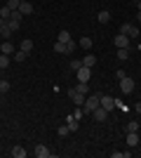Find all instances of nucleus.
Listing matches in <instances>:
<instances>
[{
	"label": "nucleus",
	"mask_w": 141,
	"mask_h": 158,
	"mask_svg": "<svg viewBox=\"0 0 141 158\" xmlns=\"http://www.w3.org/2000/svg\"><path fill=\"white\" fill-rule=\"evenodd\" d=\"M99 97H101V94H87V97H85V104H82V111L92 113L94 109L99 106Z\"/></svg>",
	"instance_id": "obj_1"
},
{
	"label": "nucleus",
	"mask_w": 141,
	"mask_h": 158,
	"mask_svg": "<svg viewBox=\"0 0 141 158\" xmlns=\"http://www.w3.org/2000/svg\"><path fill=\"white\" fill-rule=\"evenodd\" d=\"M120 90H122V94H132L134 92V80L129 78V76L120 78Z\"/></svg>",
	"instance_id": "obj_2"
},
{
	"label": "nucleus",
	"mask_w": 141,
	"mask_h": 158,
	"mask_svg": "<svg viewBox=\"0 0 141 158\" xmlns=\"http://www.w3.org/2000/svg\"><path fill=\"white\" fill-rule=\"evenodd\" d=\"M120 33H125L127 38H136V35H139V28H136L134 24H129V21H125V24L120 26Z\"/></svg>",
	"instance_id": "obj_3"
},
{
	"label": "nucleus",
	"mask_w": 141,
	"mask_h": 158,
	"mask_svg": "<svg viewBox=\"0 0 141 158\" xmlns=\"http://www.w3.org/2000/svg\"><path fill=\"white\" fill-rule=\"evenodd\" d=\"M75 76H78V83H89V76H92V69H89V66H80V69L75 71Z\"/></svg>",
	"instance_id": "obj_4"
},
{
	"label": "nucleus",
	"mask_w": 141,
	"mask_h": 158,
	"mask_svg": "<svg viewBox=\"0 0 141 158\" xmlns=\"http://www.w3.org/2000/svg\"><path fill=\"white\" fill-rule=\"evenodd\" d=\"M99 104L104 106L108 113H111V111L115 109V99H113V97H108V94H101V97H99Z\"/></svg>",
	"instance_id": "obj_5"
},
{
	"label": "nucleus",
	"mask_w": 141,
	"mask_h": 158,
	"mask_svg": "<svg viewBox=\"0 0 141 158\" xmlns=\"http://www.w3.org/2000/svg\"><path fill=\"white\" fill-rule=\"evenodd\" d=\"M92 116H94V120H99V123H104V120H106L108 118V111H106V109H104V106H96V109H94V111H92Z\"/></svg>",
	"instance_id": "obj_6"
},
{
	"label": "nucleus",
	"mask_w": 141,
	"mask_h": 158,
	"mask_svg": "<svg viewBox=\"0 0 141 158\" xmlns=\"http://www.w3.org/2000/svg\"><path fill=\"white\" fill-rule=\"evenodd\" d=\"M33 156H38V158H49V156H52V151H49L45 144H38V146L33 149Z\"/></svg>",
	"instance_id": "obj_7"
},
{
	"label": "nucleus",
	"mask_w": 141,
	"mask_h": 158,
	"mask_svg": "<svg viewBox=\"0 0 141 158\" xmlns=\"http://www.w3.org/2000/svg\"><path fill=\"white\" fill-rule=\"evenodd\" d=\"M113 43H115V47H127L129 50V38L125 35V33H118V35L113 38Z\"/></svg>",
	"instance_id": "obj_8"
},
{
	"label": "nucleus",
	"mask_w": 141,
	"mask_h": 158,
	"mask_svg": "<svg viewBox=\"0 0 141 158\" xmlns=\"http://www.w3.org/2000/svg\"><path fill=\"white\" fill-rule=\"evenodd\" d=\"M68 94H71V102H73L75 106H82V104H85V94H80L78 90H75V87H73V90H71Z\"/></svg>",
	"instance_id": "obj_9"
},
{
	"label": "nucleus",
	"mask_w": 141,
	"mask_h": 158,
	"mask_svg": "<svg viewBox=\"0 0 141 158\" xmlns=\"http://www.w3.org/2000/svg\"><path fill=\"white\" fill-rule=\"evenodd\" d=\"M19 12L24 14V17H28V14H33V2H28V0H24L19 5Z\"/></svg>",
	"instance_id": "obj_10"
},
{
	"label": "nucleus",
	"mask_w": 141,
	"mask_h": 158,
	"mask_svg": "<svg viewBox=\"0 0 141 158\" xmlns=\"http://www.w3.org/2000/svg\"><path fill=\"white\" fill-rule=\"evenodd\" d=\"M66 125L71 127V132H75V130H78V127H80V120H78V118H75V116H73V113H71V116H68V118H66Z\"/></svg>",
	"instance_id": "obj_11"
},
{
	"label": "nucleus",
	"mask_w": 141,
	"mask_h": 158,
	"mask_svg": "<svg viewBox=\"0 0 141 158\" xmlns=\"http://www.w3.org/2000/svg\"><path fill=\"white\" fill-rule=\"evenodd\" d=\"M26 149H24V146H14V149H12V151H10V156H12V158H26Z\"/></svg>",
	"instance_id": "obj_12"
},
{
	"label": "nucleus",
	"mask_w": 141,
	"mask_h": 158,
	"mask_svg": "<svg viewBox=\"0 0 141 158\" xmlns=\"http://www.w3.org/2000/svg\"><path fill=\"white\" fill-rule=\"evenodd\" d=\"M0 52H2V54H14V45L10 43V40H5V43L0 45Z\"/></svg>",
	"instance_id": "obj_13"
},
{
	"label": "nucleus",
	"mask_w": 141,
	"mask_h": 158,
	"mask_svg": "<svg viewBox=\"0 0 141 158\" xmlns=\"http://www.w3.org/2000/svg\"><path fill=\"white\" fill-rule=\"evenodd\" d=\"M139 144V135L136 132H127V146H136Z\"/></svg>",
	"instance_id": "obj_14"
},
{
	"label": "nucleus",
	"mask_w": 141,
	"mask_h": 158,
	"mask_svg": "<svg viewBox=\"0 0 141 158\" xmlns=\"http://www.w3.org/2000/svg\"><path fill=\"white\" fill-rule=\"evenodd\" d=\"M21 50H24V52H28V54H31V52H33V40H31V38L21 40Z\"/></svg>",
	"instance_id": "obj_15"
},
{
	"label": "nucleus",
	"mask_w": 141,
	"mask_h": 158,
	"mask_svg": "<svg viewBox=\"0 0 141 158\" xmlns=\"http://www.w3.org/2000/svg\"><path fill=\"white\" fill-rule=\"evenodd\" d=\"M75 90H78L80 94H85V97H87V94H89V83H78V85H75Z\"/></svg>",
	"instance_id": "obj_16"
},
{
	"label": "nucleus",
	"mask_w": 141,
	"mask_h": 158,
	"mask_svg": "<svg viewBox=\"0 0 141 158\" xmlns=\"http://www.w3.org/2000/svg\"><path fill=\"white\" fill-rule=\"evenodd\" d=\"M127 57H129V50H127V47H118V59H120V61H127Z\"/></svg>",
	"instance_id": "obj_17"
},
{
	"label": "nucleus",
	"mask_w": 141,
	"mask_h": 158,
	"mask_svg": "<svg viewBox=\"0 0 141 158\" xmlns=\"http://www.w3.org/2000/svg\"><path fill=\"white\" fill-rule=\"evenodd\" d=\"M96 19H99L101 24H108V21H111V12H106V10H101V12H99V17H96Z\"/></svg>",
	"instance_id": "obj_18"
},
{
	"label": "nucleus",
	"mask_w": 141,
	"mask_h": 158,
	"mask_svg": "<svg viewBox=\"0 0 141 158\" xmlns=\"http://www.w3.org/2000/svg\"><path fill=\"white\" fill-rule=\"evenodd\" d=\"M26 59H28V52H24V50L14 52V61H26Z\"/></svg>",
	"instance_id": "obj_19"
},
{
	"label": "nucleus",
	"mask_w": 141,
	"mask_h": 158,
	"mask_svg": "<svg viewBox=\"0 0 141 158\" xmlns=\"http://www.w3.org/2000/svg\"><path fill=\"white\" fill-rule=\"evenodd\" d=\"M94 64H96V57H92V54H87V57H82V66H89V69H92Z\"/></svg>",
	"instance_id": "obj_20"
},
{
	"label": "nucleus",
	"mask_w": 141,
	"mask_h": 158,
	"mask_svg": "<svg viewBox=\"0 0 141 158\" xmlns=\"http://www.w3.org/2000/svg\"><path fill=\"white\" fill-rule=\"evenodd\" d=\"M78 45L82 47V50H92V38H80V43Z\"/></svg>",
	"instance_id": "obj_21"
},
{
	"label": "nucleus",
	"mask_w": 141,
	"mask_h": 158,
	"mask_svg": "<svg viewBox=\"0 0 141 158\" xmlns=\"http://www.w3.org/2000/svg\"><path fill=\"white\" fill-rule=\"evenodd\" d=\"M57 40H59V43H68V40H71V33H68V31H59Z\"/></svg>",
	"instance_id": "obj_22"
},
{
	"label": "nucleus",
	"mask_w": 141,
	"mask_h": 158,
	"mask_svg": "<svg viewBox=\"0 0 141 158\" xmlns=\"http://www.w3.org/2000/svg\"><path fill=\"white\" fill-rule=\"evenodd\" d=\"M54 52H59V54H66V43H54Z\"/></svg>",
	"instance_id": "obj_23"
},
{
	"label": "nucleus",
	"mask_w": 141,
	"mask_h": 158,
	"mask_svg": "<svg viewBox=\"0 0 141 158\" xmlns=\"http://www.w3.org/2000/svg\"><path fill=\"white\" fill-rule=\"evenodd\" d=\"M0 17H2V19H10V17H12V10H10L7 5H2L0 7Z\"/></svg>",
	"instance_id": "obj_24"
},
{
	"label": "nucleus",
	"mask_w": 141,
	"mask_h": 158,
	"mask_svg": "<svg viewBox=\"0 0 141 158\" xmlns=\"http://www.w3.org/2000/svg\"><path fill=\"white\" fill-rule=\"evenodd\" d=\"M7 66H10V54L0 52V69H7Z\"/></svg>",
	"instance_id": "obj_25"
},
{
	"label": "nucleus",
	"mask_w": 141,
	"mask_h": 158,
	"mask_svg": "<svg viewBox=\"0 0 141 158\" xmlns=\"http://www.w3.org/2000/svg\"><path fill=\"white\" fill-rule=\"evenodd\" d=\"M7 26L12 28V31H19V26H21V21H19V19H7Z\"/></svg>",
	"instance_id": "obj_26"
},
{
	"label": "nucleus",
	"mask_w": 141,
	"mask_h": 158,
	"mask_svg": "<svg viewBox=\"0 0 141 158\" xmlns=\"http://www.w3.org/2000/svg\"><path fill=\"white\" fill-rule=\"evenodd\" d=\"M132 156V151H113L111 153V158H129Z\"/></svg>",
	"instance_id": "obj_27"
},
{
	"label": "nucleus",
	"mask_w": 141,
	"mask_h": 158,
	"mask_svg": "<svg viewBox=\"0 0 141 158\" xmlns=\"http://www.w3.org/2000/svg\"><path fill=\"white\" fill-rule=\"evenodd\" d=\"M12 33H14V31H12V28H10V26H7V24H5V26H2V28H0V35H2V38H5V40L10 38Z\"/></svg>",
	"instance_id": "obj_28"
},
{
	"label": "nucleus",
	"mask_w": 141,
	"mask_h": 158,
	"mask_svg": "<svg viewBox=\"0 0 141 158\" xmlns=\"http://www.w3.org/2000/svg\"><path fill=\"white\" fill-rule=\"evenodd\" d=\"M68 132H71V127H68V125H66V123H64V125H61V127H59V130H57V135H59V137H66Z\"/></svg>",
	"instance_id": "obj_29"
},
{
	"label": "nucleus",
	"mask_w": 141,
	"mask_h": 158,
	"mask_svg": "<svg viewBox=\"0 0 141 158\" xmlns=\"http://www.w3.org/2000/svg\"><path fill=\"white\" fill-rule=\"evenodd\" d=\"M19 5H21V0H7V7H10V10H19Z\"/></svg>",
	"instance_id": "obj_30"
},
{
	"label": "nucleus",
	"mask_w": 141,
	"mask_h": 158,
	"mask_svg": "<svg viewBox=\"0 0 141 158\" xmlns=\"http://www.w3.org/2000/svg\"><path fill=\"white\" fill-rule=\"evenodd\" d=\"M78 47V43H73V40H68L66 43V54H73V50Z\"/></svg>",
	"instance_id": "obj_31"
},
{
	"label": "nucleus",
	"mask_w": 141,
	"mask_h": 158,
	"mask_svg": "<svg viewBox=\"0 0 141 158\" xmlns=\"http://www.w3.org/2000/svg\"><path fill=\"white\" fill-rule=\"evenodd\" d=\"M82 66V59H71V71H78Z\"/></svg>",
	"instance_id": "obj_32"
},
{
	"label": "nucleus",
	"mask_w": 141,
	"mask_h": 158,
	"mask_svg": "<svg viewBox=\"0 0 141 158\" xmlns=\"http://www.w3.org/2000/svg\"><path fill=\"white\" fill-rule=\"evenodd\" d=\"M139 130V123H136V120H129L127 123V132H136Z\"/></svg>",
	"instance_id": "obj_33"
},
{
	"label": "nucleus",
	"mask_w": 141,
	"mask_h": 158,
	"mask_svg": "<svg viewBox=\"0 0 141 158\" xmlns=\"http://www.w3.org/2000/svg\"><path fill=\"white\" fill-rule=\"evenodd\" d=\"M7 90H10V83H7V80H2V78H0V94H5Z\"/></svg>",
	"instance_id": "obj_34"
},
{
	"label": "nucleus",
	"mask_w": 141,
	"mask_h": 158,
	"mask_svg": "<svg viewBox=\"0 0 141 158\" xmlns=\"http://www.w3.org/2000/svg\"><path fill=\"white\" fill-rule=\"evenodd\" d=\"M73 116H75V118H78V120H80L82 116H85V111H82V106H80V109H75V111H73Z\"/></svg>",
	"instance_id": "obj_35"
},
{
	"label": "nucleus",
	"mask_w": 141,
	"mask_h": 158,
	"mask_svg": "<svg viewBox=\"0 0 141 158\" xmlns=\"http://www.w3.org/2000/svg\"><path fill=\"white\" fill-rule=\"evenodd\" d=\"M134 111H136V113H141V102H139V104H134Z\"/></svg>",
	"instance_id": "obj_36"
},
{
	"label": "nucleus",
	"mask_w": 141,
	"mask_h": 158,
	"mask_svg": "<svg viewBox=\"0 0 141 158\" xmlns=\"http://www.w3.org/2000/svg\"><path fill=\"white\" fill-rule=\"evenodd\" d=\"M5 24H7V19H2V17H0V28L5 26Z\"/></svg>",
	"instance_id": "obj_37"
},
{
	"label": "nucleus",
	"mask_w": 141,
	"mask_h": 158,
	"mask_svg": "<svg viewBox=\"0 0 141 158\" xmlns=\"http://www.w3.org/2000/svg\"><path fill=\"white\" fill-rule=\"evenodd\" d=\"M136 19H139V21H141V10H139V14H136Z\"/></svg>",
	"instance_id": "obj_38"
},
{
	"label": "nucleus",
	"mask_w": 141,
	"mask_h": 158,
	"mask_svg": "<svg viewBox=\"0 0 141 158\" xmlns=\"http://www.w3.org/2000/svg\"><path fill=\"white\" fill-rule=\"evenodd\" d=\"M134 2H139V0H134Z\"/></svg>",
	"instance_id": "obj_39"
}]
</instances>
